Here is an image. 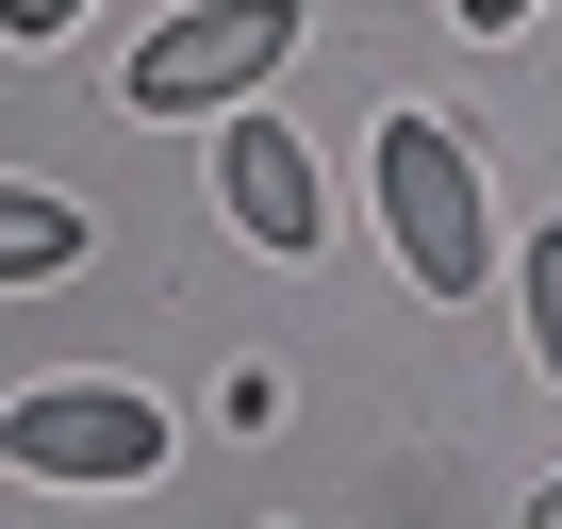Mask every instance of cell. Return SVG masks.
Instances as JSON below:
<instances>
[{"label":"cell","mask_w":562,"mask_h":529,"mask_svg":"<svg viewBox=\"0 0 562 529\" xmlns=\"http://www.w3.org/2000/svg\"><path fill=\"white\" fill-rule=\"evenodd\" d=\"M364 182H381V248H397V282L463 315V299L496 282V199H480L463 116H381V133H364Z\"/></svg>","instance_id":"cell-1"},{"label":"cell","mask_w":562,"mask_h":529,"mask_svg":"<svg viewBox=\"0 0 562 529\" xmlns=\"http://www.w3.org/2000/svg\"><path fill=\"white\" fill-rule=\"evenodd\" d=\"M166 447H182V414L149 381H18L0 397V463L50 496H133V480H166Z\"/></svg>","instance_id":"cell-2"},{"label":"cell","mask_w":562,"mask_h":529,"mask_svg":"<svg viewBox=\"0 0 562 529\" xmlns=\"http://www.w3.org/2000/svg\"><path fill=\"white\" fill-rule=\"evenodd\" d=\"M299 34H315V0H182L116 83H133V116H248L299 67Z\"/></svg>","instance_id":"cell-3"},{"label":"cell","mask_w":562,"mask_h":529,"mask_svg":"<svg viewBox=\"0 0 562 529\" xmlns=\"http://www.w3.org/2000/svg\"><path fill=\"white\" fill-rule=\"evenodd\" d=\"M215 215H232L265 264H315V248H331V166H315V133H281L265 100L215 116Z\"/></svg>","instance_id":"cell-4"},{"label":"cell","mask_w":562,"mask_h":529,"mask_svg":"<svg viewBox=\"0 0 562 529\" xmlns=\"http://www.w3.org/2000/svg\"><path fill=\"white\" fill-rule=\"evenodd\" d=\"M83 199H50V182H0V282H83Z\"/></svg>","instance_id":"cell-5"},{"label":"cell","mask_w":562,"mask_h":529,"mask_svg":"<svg viewBox=\"0 0 562 529\" xmlns=\"http://www.w3.org/2000/svg\"><path fill=\"white\" fill-rule=\"evenodd\" d=\"M513 282H529V364L562 381V232H529V248H513Z\"/></svg>","instance_id":"cell-6"},{"label":"cell","mask_w":562,"mask_h":529,"mask_svg":"<svg viewBox=\"0 0 562 529\" xmlns=\"http://www.w3.org/2000/svg\"><path fill=\"white\" fill-rule=\"evenodd\" d=\"M0 34H18V50H67V34H83V0H0Z\"/></svg>","instance_id":"cell-7"},{"label":"cell","mask_w":562,"mask_h":529,"mask_svg":"<svg viewBox=\"0 0 562 529\" xmlns=\"http://www.w3.org/2000/svg\"><path fill=\"white\" fill-rule=\"evenodd\" d=\"M447 18H463V34H529V18H546V0H447Z\"/></svg>","instance_id":"cell-8"},{"label":"cell","mask_w":562,"mask_h":529,"mask_svg":"<svg viewBox=\"0 0 562 529\" xmlns=\"http://www.w3.org/2000/svg\"><path fill=\"white\" fill-rule=\"evenodd\" d=\"M529 529H562V480H546V496H529Z\"/></svg>","instance_id":"cell-9"}]
</instances>
